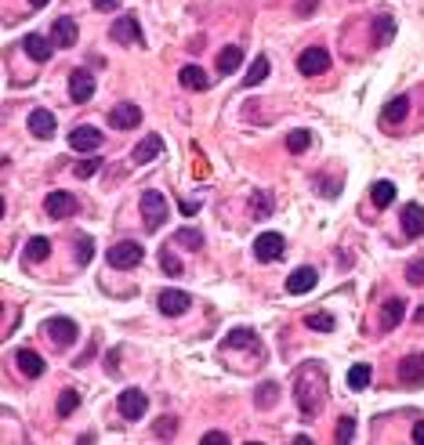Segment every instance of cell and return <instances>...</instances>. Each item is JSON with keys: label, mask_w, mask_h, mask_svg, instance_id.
I'll return each instance as SVG.
<instances>
[{"label": "cell", "mask_w": 424, "mask_h": 445, "mask_svg": "<svg viewBox=\"0 0 424 445\" xmlns=\"http://www.w3.org/2000/svg\"><path fill=\"white\" fill-rule=\"evenodd\" d=\"M294 398H297V409L304 413V420H316V413L327 402V373L316 366V362L301 366V373L294 380Z\"/></svg>", "instance_id": "1"}, {"label": "cell", "mask_w": 424, "mask_h": 445, "mask_svg": "<svg viewBox=\"0 0 424 445\" xmlns=\"http://www.w3.org/2000/svg\"><path fill=\"white\" fill-rule=\"evenodd\" d=\"M167 214H171V203L164 199V192H157V188H145V192H142V218H145V228H149V232L164 228Z\"/></svg>", "instance_id": "2"}, {"label": "cell", "mask_w": 424, "mask_h": 445, "mask_svg": "<svg viewBox=\"0 0 424 445\" xmlns=\"http://www.w3.org/2000/svg\"><path fill=\"white\" fill-rule=\"evenodd\" d=\"M142 261H145V247L134 242V239H124V242H117V247L109 250V268L127 272V268H138Z\"/></svg>", "instance_id": "3"}, {"label": "cell", "mask_w": 424, "mask_h": 445, "mask_svg": "<svg viewBox=\"0 0 424 445\" xmlns=\"http://www.w3.org/2000/svg\"><path fill=\"white\" fill-rule=\"evenodd\" d=\"M287 254V239L280 235V232H261L258 239H254V257L258 261H280Z\"/></svg>", "instance_id": "4"}, {"label": "cell", "mask_w": 424, "mask_h": 445, "mask_svg": "<svg viewBox=\"0 0 424 445\" xmlns=\"http://www.w3.org/2000/svg\"><path fill=\"white\" fill-rule=\"evenodd\" d=\"M44 337H48L55 348H69L76 337H80V330H76L73 318H62V315H58V318H48V322H44Z\"/></svg>", "instance_id": "5"}, {"label": "cell", "mask_w": 424, "mask_h": 445, "mask_svg": "<svg viewBox=\"0 0 424 445\" xmlns=\"http://www.w3.org/2000/svg\"><path fill=\"white\" fill-rule=\"evenodd\" d=\"M117 409H120L124 420H142L145 409H149V398H145V391L127 387V391H120V398H117Z\"/></svg>", "instance_id": "6"}, {"label": "cell", "mask_w": 424, "mask_h": 445, "mask_svg": "<svg viewBox=\"0 0 424 445\" xmlns=\"http://www.w3.org/2000/svg\"><path fill=\"white\" fill-rule=\"evenodd\" d=\"M297 69H301V76H319V73H327V69H330L327 48H304V51L297 55Z\"/></svg>", "instance_id": "7"}, {"label": "cell", "mask_w": 424, "mask_h": 445, "mask_svg": "<svg viewBox=\"0 0 424 445\" xmlns=\"http://www.w3.org/2000/svg\"><path fill=\"white\" fill-rule=\"evenodd\" d=\"M142 124V109L134 102H120V105H112L109 109V127H117V131H131Z\"/></svg>", "instance_id": "8"}, {"label": "cell", "mask_w": 424, "mask_h": 445, "mask_svg": "<svg viewBox=\"0 0 424 445\" xmlns=\"http://www.w3.org/2000/svg\"><path fill=\"white\" fill-rule=\"evenodd\" d=\"M316 282H319V272H316L312 264H301V268H294V272L287 275V294L301 297V294H308V290H316Z\"/></svg>", "instance_id": "9"}, {"label": "cell", "mask_w": 424, "mask_h": 445, "mask_svg": "<svg viewBox=\"0 0 424 445\" xmlns=\"http://www.w3.org/2000/svg\"><path fill=\"white\" fill-rule=\"evenodd\" d=\"M69 98L80 102V105L95 98V76H91L88 69H73V73H69Z\"/></svg>", "instance_id": "10"}, {"label": "cell", "mask_w": 424, "mask_h": 445, "mask_svg": "<svg viewBox=\"0 0 424 445\" xmlns=\"http://www.w3.org/2000/svg\"><path fill=\"white\" fill-rule=\"evenodd\" d=\"M112 40L117 44H142V22L134 18V15H124V18H117L112 22Z\"/></svg>", "instance_id": "11"}, {"label": "cell", "mask_w": 424, "mask_h": 445, "mask_svg": "<svg viewBox=\"0 0 424 445\" xmlns=\"http://www.w3.org/2000/svg\"><path fill=\"white\" fill-rule=\"evenodd\" d=\"M157 308H160L164 315H185V311L192 308V297H189L185 290H164V294L157 297Z\"/></svg>", "instance_id": "12"}, {"label": "cell", "mask_w": 424, "mask_h": 445, "mask_svg": "<svg viewBox=\"0 0 424 445\" xmlns=\"http://www.w3.org/2000/svg\"><path fill=\"white\" fill-rule=\"evenodd\" d=\"M157 156H164V138L160 134H145L138 145H134V152H131V159L142 167V163H152Z\"/></svg>", "instance_id": "13"}, {"label": "cell", "mask_w": 424, "mask_h": 445, "mask_svg": "<svg viewBox=\"0 0 424 445\" xmlns=\"http://www.w3.org/2000/svg\"><path fill=\"white\" fill-rule=\"evenodd\" d=\"M399 380L406 387H420L424 384V355H406L399 362Z\"/></svg>", "instance_id": "14"}, {"label": "cell", "mask_w": 424, "mask_h": 445, "mask_svg": "<svg viewBox=\"0 0 424 445\" xmlns=\"http://www.w3.org/2000/svg\"><path fill=\"white\" fill-rule=\"evenodd\" d=\"M403 235L406 239H420L424 235V207L420 203H406L403 207Z\"/></svg>", "instance_id": "15"}, {"label": "cell", "mask_w": 424, "mask_h": 445, "mask_svg": "<svg viewBox=\"0 0 424 445\" xmlns=\"http://www.w3.org/2000/svg\"><path fill=\"white\" fill-rule=\"evenodd\" d=\"M403 315H406V301L403 297H388V301H384V308H381V330L384 333L396 330L399 322H403Z\"/></svg>", "instance_id": "16"}, {"label": "cell", "mask_w": 424, "mask_h": 445, "mask_svg": "<svg viewBox=\"0 0 424 445\" xmlns=\"http://www.w3.org/2000/svg\"><path fill=\"white\" fill-rule=\"evenodd\" d=\"M22 48H26V55L33 58V62H48L51 58V40L48 36H41V33H26V40H22Z\"/></svg>", "instance_id": "17"}, {"label": "cell", "mask_w": 424, "mask_h": 445, "mask_svg": "<svg viewBox=\"0 0 424 445\" xmlns=\"http://www.w3.org/2000/svg\"><path fill=\"white\" fill-rule=\"evenodd\" d=\"M55 112H48V109H33L29 112V131L36 134V138H55Z\"/></svg>", "instance_id": "18"}, {"label": "cell", "mask_w": 424, "mask_h": 445, "mask_svg": "<svg viewBox=\"0 0 424 445\" xmlns=\"http://www.w3.org/2000/svg\"><path fill=\"white\" fill-rule=\"evenodd\" d=\"M44 210H48V218H69L76 210V199L69 192H51L44 199Z\"/></svg>", "instance_id": "19"}, {"label": "cell", "mask_w": 424, "mask_h": 445, "mask_svg": "<svg viewBox=\"0 0 424 445\" xmlns=\"http://www.w3.org/2000/svg\"><path fill=\"white\" fill-rule=\"evenodd\" d=\"M69 145H73L76 152H95V149L102 145V134H98L95 127H73Z\"/></svg>", "instance_id": "20"}, {"label": "cell", "mask_w": 424, "mask_h": 445, "mask_svg": "<svg viewBox=\"0 0 424 445\" xmlns=\"http://www.w3.org/2000/svg\"><path fill=\"white\" fill-rule=\"evenodd\" d=\"M178 80H181V87H189V91H207L211 87V76L200 65H181Z\"/></svg>", "instance_id": "21"}, {"label": "cell", "mask_w": 424, "mask_h": 445, "mask_svg": "<svg viewBox=\"0 0 424 445\" xmlns=\"http://www.w3.org/2000/svg\"><path fill=\"white\" fill-rule=\"evenodd\" d=\"M15 362H18V370H22L26 377H44V358L36 355L33 348H22V351L15 355Z\"/></svg>", "instance_id": "22"}, {"label": "cell", "mask_w": 424, "mask_h": 445, "mask_svg": "<svg viewBox=\"0 0 424 445\" xmlns=\"http://www.w3.org/2000/svg\"><path fill=\"white\" fill-rule=\"evenodd\" d=\"M51 36H55V48H73L76 44V22L73 18H55Z\"/></svg>", "instance_id": "23"}, {"label": "cell", "mask_w": 424, "mask_h": 445, "mask_svg": "<svg viewBox=\"0 0 424 445\" xmlns=\"http://www.w3.org/2000/svg\"><path fill=\"white\" fill-rule=\"evenodd\" d=\"M392 36H396V18L392 15H377L373 18V44L384 48V44H392Z\"/></svg>", "instance_id": "24"}, {"label": "cell", "mask_w": 424, "mask_h": 445, "mask_svg": "<svg viewBox=\"0 0 424 445\" xmlns=\"http://www.w3.org/2000/svg\"><path fill=\"white\" fill-rule=\"evenodd\" d=\"M406 112H410V98L406 95H399V98H392L388 105H384V124H403V119H406Z\"/></svg>", "instance_id": "25"}, {"label": "cell", "mask_w": 424, "mask_h": 445, "mask_svg": "<svg viewBox=\"0 0 424 445\" xmlns=\"http://www.w3.org/2000/svg\"><path fill=\"white\" fill-rule=\"evenodd\" d=\"M370 199H373V207H392L396 203V185L392 181H373V188H370Z\"/></svg>", "instance_id": "26"}, {"label": "cell", "mask_w": 424, "mask_h": 445, "mask_svg": "<svg viewBox=\"0 0 424 445\" xmlns=\"http://www.w3.org/2000/svg\"><path fill=\"white\" fill-rule=\"evenodd\" d=\"M240 62H243V48H236V44H233V48H225V51L218 55V73H221V76L236 73Z\"/></svg>", "instance_id": "27"}, {"label": "cell", "mask_w": 424, "mask_h": 445, "mask_svg": "<svg viewBox=\"0 0 424 445\" xmlns=\"http://www.w3.org/2000/svg\"><path fill=\"white\" fill-rule=\"evenodd\" d=\"M254 344H258V333H254V330H247V326L228 330V337L221 341V348H254Z\"/></svg>", "instance_id": "28"}, {"label": "cell", "mask_w": 424, "mask_h": 445, "mask_svg": "<svg viewBox=\"0 0 424 445\" xmlns=\"http://www.w3.org/2000/svg\"><path fill=\"white\" fill-rule=\"evenodd\" d=\"M268 69H272V65H268V58H265V55H258V58L250 62L247 76H243V87H258V84H261V80L268 76Z\"/></svg>", "instance_id": "29"}, {"label": "cell", "mask_w": 424, "mask_h": 445, "mask_svg": "<svg viewBox=\"0 0 424 445\" xmlns=\"http://www.w3.org/2000/svg\"><path fill=\"white\" fill-rule=\"evenodd\" d=\"M51 254V239H44V235H33L29 242H26V261H44Z\"/></svg>", "instance_id": "30"}, {"label": "cell", "mask_w": 424, "mask_h": 445, "mask_svg": "<svg viewBox=\"0 0 424 445\" xmlns=\"http://www.w3.org/2000/svg\"><path fill=\"white\" fill-rule=\"evenodd\" d=\"M304 326L308 330H316V333H330L337 326V318L330 311H312V315H304Z\"/></svg>", "instance_id": "31"}, {"label": "cell", "mask_w": 424, "mask_h": 445, "mask_svg": "<svg viewBox=\"0 0 424 445\" xmlns=\"http://www.w3.org/2000/svg\"><path fill=\"white\" fill-rule=\"evenodd\" d=\"M254 402H258V409H272V406H276V402H280V384H272V380H265V384L258 387Z\"/></svg>", "instance_id": "32"}, {"label": "cell", "mask_w": 424, "mask_h": 445, "mask_svg": "<svg viewBox=\"0 0 424 445\" xmlns=\"http://www.w3.org/2000/svg\"><path fill=\"white\" fill-rule=\"evenodd\" d=\"M308 145H312V131H304V127H297V131H290L287 134V149L294 152V156H301Z\"/></svg>", "instance_id": "33"}, {"label": "cell", "mask_w": 424, "mask_h": 445, "mask_svg": "<svg viewBox=\"0 0 424 445\" xmlns=\"http://www.w3.org/2000/svg\"><path fill=\"white\" fill-rule=\"evenodd\" d=\"M370 377H373V370L366 366V362H359V366L349 370V387H352V391H363V387L370 384Z\"/></svg>", "instance_id": "34"}, {"label": "cell", "mask_w": 424, "mask_h": 445, "mask_svg": "<svg viewBox=\"0 0 424 445\" xmlns=\"http://www.w3.org/2000/svg\"><path fill=\"white\" fill-rule=\"evenodd\" d=\"M174 242H181V247H189V250H200V247H203V232H196V228H178V232H174Z\"/></svg>", "instance_id": "35"}, {"label": "cell", "mask_w": 424, "mask_h": 445, "mask_svg": "<svg viewBox=\"0 0 424 445\" xmlns=\"http://www.w3.org/2000/svg\"><path fill=\"white\" fill-rule=\"evenodd\" d=\"M250 214L254 218H268V214H272V195H268V192H254L250 195Z\"/></svg>", "instance_id": "36"}, {"label": "cell", "mask_w": 424, "mask_h": 445, "mask_svg": "<svg viewBox=\"0 0 424 445\" xmlns=\"http://www.w3.org/2000/svg\"><path fill=\"white\" fill-rule=\"evenodd\" d=\"M80 406V391H73V387H65L62 391V398H58V417H73V409Z\"/></svg>", "instance_id": "37"}, {"label": "cell", "mask_w": 424, "mask_h": 445, "mask_svg": "<svg viewBox=\"0 0 424 445\" xmlns=\"http://www.w3.org/2000/svg\"><path fill=\"white\" fill-rule=\"evenodd\" d=\"M91 257H95V239H91V235H80V239H76V261L91 264Z\"/></svg>", "instance_id": "38"}, {"label": "cell", "mask_w": 424, "mask_h": 445, "mask_svg": "<svg viewBox=\"0 0 424 445\" xmlns=\"http://www.w3.org/2000/svg\"><path fill=\"white\" fill-rule=\"evenodd\" d=\"M334 438H337L341 445H344V441H352V438H356V420H352V417H341V420H337Z\"/></svg>", "instance_id": "39"}, {"label": "cell", "mask_w": 424, "mask_h": 445, "mask_svg": "<svg viewBox=\"0 0 424 445\" xmlns=\"http://www.w3.org/2000/svg\"><path fill=\"white\" fill-rule=\"evenodd\" d=\"M160 268H164L167 275H181V261H178V254H171V247L160 254Z\"/></svg>", "instance_id": "40"}, {"label": "cell", "mask_w": 424, "mask_h": 445, "mask_svg": "<svg viewBox=\"0 0 424 445\" xmlns=\"http://www.w3.org/2000/svg\"><path fill=\"white\" fill-rule=\"evenodd\" d=\"M406 279L413 282V286H424V257H417V261L406 264Z\"/></svg>", "instance_id": "41"}, {"label": "cell", "mask_w": 424, "mask_h": 445, "mask_svg": "<svg viewBox=\"0 0 424 445\" xmlns=\"http://www.w3.org/2000/svg\"><path fill=\"white\" fill-rule=\"evenodd\" d=\"M174 431H178V420H174V417H160V420H157V438H171Z\"/></svg>", "instance_id": "42"}, {"label": "cell", "mask_w": 424, "mask_h": 445, "mask_svg": "<svg viewBox=\"0 0 424 445\" xmlns=\"http://www.w3.org/2000/svg\"><path fill=\"white\" fill-rule=\"evenodd\" d=\"M95 171H98V159H80V163L73 167V174H76V178H91Z\"/></svg>", "instance_id": "43"}, {"label": "cell", "mask_w": 424, "mask_h": 445, "mask_svg": "<svg viewBox=\"0 0 424 445\" xmlns=\"http://www.w3.org/2000/svg\"><path fill=\"white\" fill-rule=\"evenodd\" d=\"M203 441H211V445H221V441H228V434H225V431H207V434H203Z\"/></svg>", "instance_id": "44"}, {"label": "cell", "mask_w": 424, "mask_h": 445, "mask_svg": "<svg viewBox=\"0 0 424 445\" xmlns=\"http://www.w3.org/2000/svg\"><path fill=\"white\" fill-rule=\"evenodd\" d=\"M91 4H95L98 11H112V8H120V0H91Z\"/></svg>", "instance_id": "45"}, {"label": "cell", "mask_w": 424, "mask_h": 445, "mask_svg": "<svg viewBox=\"0 0 424 445\" xmlns=\"http://www.w3.org/2000/svg\"><path fill=\"white\" fill-rule=\"evenodd\" d=\"M319 4V0H301V4H297V15L304 18V15H312V8Z\"/></svg>", "instance_id": "46"}, {"label": "cell", "mask_w": 424, "mask_h": 445, "mask_svg": "<svg viewBox=\"0 0 424 445\" xmlns=\"http://www.w3.org/2000/svg\"><path fill=\"white\" fill-rule=\"evenodd\" d=\"M196 210H200V203H192V199H185V203H181V214H189V218L196 214Z\"/></svg>", "instance_id": "47"}, {"label": "cell", "mask_w": 424, "mask_h": 445, "mask_svg": "<svg viewBox=\"0 0 424 445\" xmlns=\"http://www.w3.org/2000/svg\"><path fill=\"white\" fill-rule=\"evenodd\" d=\"M413 441H417V445H424V420H420V424H413Z\"/></svg>", "instance_id": "48"}, {"label": "cell", "mask_w": 424, "mask_h": 445, "mask_svg": "<svg viewBox=\"0 0 424 445\" xmlns=\"http://www.w3.org/2000/svg\"><path fill=\"white\" fill-rule=\"evenodd\" d=\"M29 4H33V8H44V4H48V0H29Z\"/></svg>", "instance_id": "49"}, {"label": "cell", "mask_w": 424, "mask_h": 445, "mask_svg": "<svg viewBox=\"0 0 424 445\" xmlns=\"http://www.w3.org/2000/svg\"><path fill=\"white\" fill-rule=\"evenodd\" d=\"M417 322H424V304H420V311H417Z\"/></svg>", "instance_id": "50"}]
</instances>
